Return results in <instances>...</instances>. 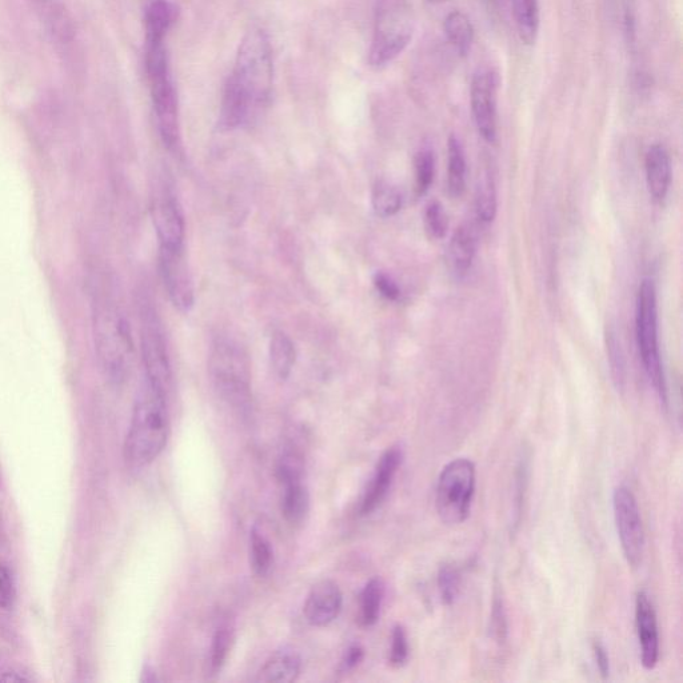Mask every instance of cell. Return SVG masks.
<instances>
[{"label": "cell", "mask_w": 683, "mask_h": 683, "mask_svg": "<svg viewBox=\"0 0 683 683\" xmlns=\"http://www.w3.org/2000/svg\"><path fill=\"white\" fill-rule=\"evenodd\" d=\"M170 435L167 395L145 381L135 399L125 442V458L134 469L149 466L165 450Z\"/></svg>", "instance_id": "1"}, {"label": "cell", "mask_w": 683, "mask_h": 683, "mask_svg": "<svg viewBox=\"0 0 683 683\" xmlns=\"http://www.w3.org/2000/svg\"><path fill=\"white\" fill-rule=\"evenodd\" d=\"M95 345L110 381L121 383L129 374L134 343L129 321L113 298L102 297L94 305Z\"/></svg>", "instance_id": "2"}, {"label": "cell", "mask_w": 683, "mask_h": 683, "mask_svg": "<svg viewBox=\"0 0 683 683\" xmlns=\"http://www.w3.org/2000/svg\"><path fill=\"white\" fill-rule=\"evenodd\" d=\"M273 79V54L269 38L261 29H251L239 47L234 73L229 82L257 114L269 101Z\"/></svg>", "instance_id": "3"}, {"label": "cell", "mask_w": 683, "mask_h": 683, "mask_svg": "<svg viewBox=\"0 0 683 683\" xmlns=\"http://www.w3.org/2000/svg\"><path fill=\"white\" fill-rule=\"evenodd\" d=\"M209 373L219 397L238 413H249L251 370L249 357L242 347L229 339L215 342L211 347Z\"/></svg>", "instance_id": "4"}, {"label": "cell", "mask_w": 683, "mask_h": 683, "mask_svg": "<svg viewBox=\"0 0 683 683\" xmlns=\"http://www.w3.org/2000/svg\"><path fill=\"white\" fill-rule=\"evenodd\" d=\"M635 338L647 378L663 405L667 407L669 398L659 350L657 289L650 278L643 279L639 285L635 302Z\"/></svg>", "instance_id": "5"}, {"label": "cell", "mask_w": 683, "mask_h": 683, "mask_svg": "<svg viewBox=\"0 0 683 683\" xmlns=\"http://www.w3.org/2000/svg\"><path fill=\"white\" fill-rule=\"evenodd\" d=\"M413 11L403 0H386L377 13L369 63L383 69L399 57L414 37Z\"/></svg>", "instance_id": "6"}, {"label": "cell", "mask_w": 683, "mask_h": 683, "mask_svg": "<svg viewBox=\"0 0 683 683\" xmlns=\"http://www.w3.org/2000/svg\"><path fill=\"white\" fill-rule=\"evenodd\" d=\"M146 67L159 133L165 145L173 150L179 142L178 101L163 42L147 43Z\"/></svg>", "instance_id": "7"}, {"label": "cell", "mask_w": 683, "mask_h": 683, "mask_svg": "<svg viewBox=\"0 0 683 683\" xmlns=\"http://www.w3.org/2000/svg\"><path fill=\"white\" fill-rule=\"evenodd\" d=\"M477 471L470 459L457 458L447 463L438 478L435 505L442 521L459 525L466 521L475 493Z\"/></svg>", "instance_id": "8"}, {"label": "cell", "mask_w": 683, "mask_h": 683, "mask_svg": "<svg viewBox=\"0 0 683 683\" xmlns=\"http://www.w3.org/2000/svg\"><path fill=\"white\" fill-rule=\"evenodd\" d=\"M141 323L146 381L167 395L171 389V383H173L169 351H167L161 321L149 303L142 305Z\"/></svg>", "instance_id": "9"}, {"label": "cell", "mask_w": 683, "mask_h": 683, "mask_svg": "<svg viewBox=\"0 0 683 683\" xmlns=\"http://www.w3.org/2000/svg\"><path fill=\"white\" fill-rule=\"evenodd\" d=\"M499 75L490 67H479L471 78L470 105L479 135L494 143L498 134Z\"/></svg>", "instance_id": "10"}, {"label": "cell", "mask_w": 683, "mask_h": 683, "mask_svg": "<svg viewBox=\"0 0 683 683\" xmlns=\"http://www.w3.org/2000/svg\"><path fill=\"white\" fill-rule=\"evenodd\" d=\"M613 509L623 555L630 566L637 567L642 562L645 550V533L637 499L630 489L625 486L615 489Z\"/></svg>", "instance_id": "11"}, {"label": "cell", "mask_w": 683, "mask_h": 683, "mask_svg": "<svg viewBox=\"0 0 683 683\" xmlns=\"http://www.w3.org/2000/svg\"><path fill=\"white\" fill-rule=\"evenodd\" d=\"M159 270L175 309L189 313L194 307L195 290L189 263L186 261L185 246L159 247Z\"/></svg>", "instance_id": "12"}, {"label": "cell", "mask_w": 683, "mask_h": 683, "mask_svg": "<svg viewBox=\"0 0 683 683\" xmlns=\"http://www.w3.org/2000/svg\"><path fill=\"white\" fill-rule=\"evenodd\" d=\"M153 221L159 247H182L185 243V218L178 199L170 190H162L154 199Z\"/></svg>", "instance_id": "13"}, {"label": "cell", "mask_w": 683, "mask_h": 683, "mask_svg": "<svg viewBox=\"0 0 683 683\" xmlns=\"http://www.w3.org/2000/svg\"><path fill=\"white\" fill-rule=\"evenodd\" d=\"M635 625H637L642 666L646 670H653L659 661L657 614H655L649 595L643 591H639L635 598Z\"/></svg>", "instance_id": "14"}, {"label": "cell", "mask_w": 683, "mask_h": 683, "mask_svg": "<svg viewBox=\"0 0 683 683\" xmlns=\"http://www.w3.org/2000/svg\"><path fill=\"white\" fill-rule=\"evenodd\" d=\"M402 461L403 451L399 446L391 447L379 459L374 477L362 499L361 509H359L362 515L373 514L385 502Z\"/></svg>", "instance_id": "15"}, {"label": "cell", "mask_w": 683, "mask_h": 683, "mask_svg": "<svg viewBox=\"0 0 683 683\" xmlns=\"http://www.w3.org/2000/svg\"><path fill=\"white\" fill-rule=\"evenodd\" d=\"M342 602V593L337 583L321 581L307 595L303 613L311 626L325 627L337 619Z\"/></svg>", "instance_id": "16"}, {"label": "cell", "mask_w": 683, "mask_h": 683, "mask_svg": "<svg viewBox=\"0 0 683 683\" xmlns=\"http://www.w3.org/2000/svg\"><path fill=\"white\" fill-rule=\"evenodd\" d=\"M646 183L650 197L657 203L665 201L671 185V159L662 145H653L645 159Z\"/></svg>", "instance_id": "17"}, {"label": "cell", "mask_w": 683, "mask_h": 683, "mask_svg": "<svg viewBox=\"0 0 683 683\" xmlns=\"http://www.w3.org/2000/svg\"><path fill=\"white\" fill-rule=\"evenodd\" d=\"M519 41L526 46L537 42L541 26L539 0H506Z\"/></svg>", "instance_id": "18"}, {"label": "cell", "mask_w": 683, "mask_h": 683, "mask_svg": "<svg viewBox=\"0 0 683 683\" xmlns=\"http://www.w3.org/2000/svg\"><path fill=\"white\" fill-rule=\"evenodd\" d=\"M302 661L297 651H275L259 670L257 681L262 683H291L301 674Z\"/></svg>", "instance_id": "19"}, {"label": "cell", "mask_w": 683, "mask_h": 683, "mask_svg": "<svg viewBox=\"0 0 683 683\" xmlns=\"http://www.w3.org/2000/svg\"><path fill=\"white\" fill-rule=\"evenodd\" d=\"M477 234L469 225L459 226L451 237L449 246V262L457 277H465L474 265L477 254Z\"/></svg>", "instance_id": "20"}, {"label": "cell", "mask_w": 683, "mask_h": 683, "mask_svg": "<svg viewBox=\"0 0 683 683\" xmlns=\"http://www.w3.org/2000/svg\"><path fill=\"white\" fill-rule=\"evenodd\" d=\"M35 7H37V13L41 17L43 25L46 26L54 39L63 45L73 42L74 27L65 7L54 2V0H35Z\"/></svg>", "instance_id": "21"}, {"label": "cell", "mask_w": 683, "mask_h": 683, "mask_svg": "<svg viewBox=\"0 0 683 683\" xmlns=\"http://www.w3.org/2000/svg\"><path fill=\"white\" fill-rule=\"evenodd\" d=\"M447 193L453 198H461L466 190L467 163L461 141L451 135L447 142Z\"/></svg>", "instance_id": "22"}, {"label": "cell", "mask_w": 683, "mask_h": 683, "mask_svg": "<svg viewBox=\"0 0 683 683\" xmlns=\"http://www.w3.org/2000/svg\"><path fill=\"white\" fill-rule=\"evenodd\" d=\"M443 33L459 57L465 58L470 54L474 43V26L465 14L453 11L447 15L443 22Z\"/></svg>", "instance_id": "23"}, {"label": "cell", "mask_w": 683, "mask_h": 683, "mask_svg": "<svg viewBox=\"0 0 683 683\" xmlns=\"http://www.w3.org/2000/svg\"><path fill=\"white\" fill-rule=\"evenodd\" d=\"M297 361V351L289 335L283 331H275L270 341V362L275 377L286 381L290 377Z\"/></svg>", "instance_id": "24"}, {"label": "cell", "mask_w": 683, "mask_h": 683, "mask_svg": "<svg viewBox=\"0 0 683 683\" xmlns=\"http://www.w3.org/2000/svg\"><path fill=\"white\" fill-rule=\"evenodd\" d=\"M282 515L290 525H301L310 510V495L302 482L289 483L283 486Z\"/></svg>", "instance_id": "25"}, {"label": "cell", "mask_w": 683, "mask_h": 683, "mask_svg": "<svg viewBox=\"0 0 683 683\" xmlns=\"http://www.w3.org/2000/svg\"><path fill=\"white\" fill-rule=\"evenodd\" d=\"M385 586L379 578H373L366 583L359 601V622L363 627L374 626L381 615Z\"/></svg>", "instance_id": "26"}, {"label": "cell", "mask_w": 683, "mask_h": 683, "mask_svg": "<svg viewBox=\"0 0 683 683\" xmlns=\"http://www.w3.org/2000/svg\"><path fill=\"white\" fill-rule=\"evenodd\" d=\"M173 22V9L165 0H154L146 11L147 43L165 42Z\"/></svg>", "instance_id": "27"}, {"label": "cell", "mask_w": 683, "mask_h": 683, "mask_svg": "<svg viewBox=\"0 0 683 683\" xmlns=\"http://www.w3.org/2000/svg\"><path fill=\"white\" fill-rule=\"evenodd\" d=\"M250 563L255 575L266 578L274 566V550L263 531L254 527L250 537Z\"/></svg>", "instance_id": "28"}, {"label": "cell", "mask_w": 683, "mask_h": 683, "mask_svg": "<svg viewBox=\"0 0 683 683\" xmlns=\"http://www.w3.org/2000/svg\"><path fill=\"white\" fill-rule=\"evenodd\" d=\"M373 209L381 218L394 217L402 209V194L397 187L387 182H379L373 190Z\"/></svg>", "instance_id": "29"}, {"label": "cell", "mask_w": 683, "mask_h": 683, "mask_svg": "<svg viewBox=\"0 0 683 683\" xmlns=\"http://www.w3.org/2000/svg\"><path fill=\"white\" fill-rule=\"evenodd\" d=\"M475 210L477 217L482 223H491L497 217L498 199L497 189H495L494 179L490 174H486L479 183L477 198H475Z\"/></svg>", "instance_id": "30"}, {"label": "cell", "mask_w": 683, "mask_h": 683, "mask_svg": "<svg viewBox=\"0 0 683 683\" xmlns=\"http://www.w3.org/2000/svg\"><path fill=\"white\" fill-rule=\"evenodd\" d=\"M415 194L423 197L430 190L434 182L435 157L429 147L419 150L415 155Z\"/></svg>", "instance_id": "31"}, {"label": "cell", "mask_w": 683, "mask_h": 683, "mask_svg": "<svg viewBox=\"0 0 683 683\" xmlns=\"http://www.w3.org/2000/svg\"><path fill=\"white\" fill-rule=\"evenodd\" d=\"M303 470H305V462L297 450L290 447V449L283 451L277 465L278 481L283 486L289 485V483L302 482Z\"/></svg>", "instance_id": "32"}, {"label": "cell", "mask_w": 683, "mask_h": 683, "mask_svg": "<svg viewBox=\"0 0 683 683\" xmlns=\"http://www.w3.org/2000/svg\"><path fill=\"white\" fill-rule=\"evenodd\" d=\"M233 633L229 626L219 627L215 631L210 647L209 670L211 674H218L229 657Z\"/></svg>", "instance_id": "33"}, {"label": "cell", "mask_w": 683, "mask_h": 683, "mask_svg": "<svg viewBox=\"0 0 683 683\" xmlns=\"http://www.w3.org/2000/svg\"><path fill=\"white\" fill-rule=\"evenodd\" d=\"M606 346L607 357H609L611 377H613V381L615 386H617V389L622 390L626 383V363L621 343H619L615 331H607Z\"/></svg>", "instance_id": "34"}, {"label": "cell", "mask_w": 683, "mask_h": 683, "mask_svg": "<svg viewBox=\"0 0 683 683\" xmlns=\"http://www.w3.org/2000/svg\"><path fill=\"white\" fill-rule=\"evenodd\" d=\"M459 586H461V574L457 567L443 566L438 573V589L443 605L451 606L457 601Z\"/></svg>", "instance_id": "35"}, {"label": "cell", "mask_w": 683, "mask_h": 683, "mask_svg": "<svg viewBox=\"0 0 683 683\" xmlns=\"http://www.w3.org/2000/svg\"><path fill=\"white\" fill-rule=\"evenodd\" d=\"M530 475V457L529 454L523 453L519 458L517 471H515V519L514 525H519L521 521L523 503H525V494L527 485H529Z\"/></svg>", "instance_id": "36"}, {"label": "cell", "mask_w": 683, "mask_h": 683, "mask_svg": "<svg viewBox=\"0 0 683 683\" xmlns=\"http://www.w3.org/2000/svg\"><path fill=\"white\" fill-rule=\"evenodd\" d=\"M426 233L434 239H443L449 230V218L439 202H430L425 210Z\"/></svg>", "instance_id": "37"}, {"label": "cell", "mask_w": 683, "mask_h": 683, "mask_svg": "<svg viewBox=\"0 0 683 683\" xmlns=\"http://www.w3.org/2000/svg\"><path fill=\"white\" fill-rule=\"evenodd\" d=\"M410 646L406 630L401 625H397L391 633V646L389 661L394 667L405 666L409 661Z\"/></svg>", "instance_id": "38"}, {"label": "cell", "mask_w": 683, "mask_h": 683, "mask_svg": "<svg viewBox=\"0 0 683 683\" xmlns=\"http://www.w3.org/2000/svg\"><path fill=\"white\" fill-rule=\"evenodd\" d=\"M491 618H493L491 619V626H493L494 637L499 643L505 642L507 634L506 613L503 601L499 597H495Z\"/></svg>", "instance_id": "39"}, {"label": "cell", "mask_w": 683, "mask_h": 683, "mask_svg": "<svg viewBox=\"0 0 683 683\" xmlns=\"http://www.w3.org/2000/svg\"><path fill=\"white\" fill-rule=\"evenodd\" d=\"M15 589L9 570L0 563V609H10L14 605Z\"/></svg>", "instance_id": "40"}, {"label": "cell", "mask_w": 683, "mask_h": 683, "mask_svg": "<svg viewBox=\"0 0 683 683\" xmlns=\"http://www.w3.org/2000/svg\"><path fill=\"white\" fill-rule=\"evenodd\" d=\"M374 285L377 287L378 293L389 301H398L401 297V289H399L398 283L385 273L375 275Z\"/></svg>", "instance_id": "41"}, {"label": "cell", "mask_w": 683, "mask_h": 683, "mask_svg": "<svg viewBox=\"0 0 683 683\" xmlns=\"http://www.w3.org/2000/svg\"><path fill=\"white\" fill-rule=\"evenodd\" d=\"M593 655L594 661L597 663V669L599 674L603 679L609 678L610 675V659L609 654H607L606 647L603 646L601 641L595 639L593 642Z\"/></svg>", "instance_id": "42"}, {"label": "cell", "mask_w": 683, "mask_h": 683, "mask_svg": "<svg viewBox=\"0 0 683 683\" xmlns=\"http://www.w3.org/2000/svg\"><path fill=\"white\" fill-rule=\"evenodd\" d=\"M363 659V649L361 646H353L350 647L349 651H347L345 658H343L342 666L343 669L345 670H351L354 669L355 666H358L359 663H361Z\"/></svg>", "instance_id": "43"}, {"label": "cell", "mask_w": 683, "mask_h": 683, "mask_svg": "<svg viewBox=\"0 0 683 683\" xmlns=\"http://www.w3.org/2000/svg\"><path fill=\"white\" fill-rule=\"evenodd\" d=\"M17 673H6V675H3V677H0V681H6V682H22L26 681V678L21 677V675H15Z\"/></svg>", "instance_id": "44"}, {"label": "cell", "mask_w": 683, "mask_h": 683, "mask_svg": "<svg viewBox=\"0 0 683 683\" xmlns=\"http://www.w3.org/2000/svg\"><path fill=\"white\" fill-rule=\"evenodd\" d=\"M430 5H442V3L447 2V0H426Z\"/></svg>", "instance_id": "45"}]
</instances>
